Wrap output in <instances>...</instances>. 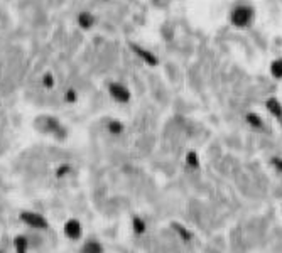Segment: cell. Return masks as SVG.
Returning <instances> with one entry per match:
<instances>
[{
	"label": "cell",
	"instance_id": "cell-1",
	"mask_svg": "<svg viewBox=\"0 0 282 253\" xmlns=\"http://www.w3.org/2000/svg\"><path fill=\"white\" fill-rule=\"evenodd\" d=\"M252 17H254V10L245 7V5H240L232 12L230 19H232V24L235 27H247L252 22Z\"/></svg>",
	"mask_w": 282,
	"mask_h": 253
},
{
	"label": "cell",
	"instance_id": "cell-2",
	"mask_svg": "<svg viewBox=\"0 0 282 253\" xmlns=\"http://www.w3.org/2000/svg\"><path fill=\"white\" fill-rule=\"evenodd\" d=\"M108 93L118 103H127L130 100V91L127 86L122 83H110L108 85Z\"/></svg>",
	"mask_w": 282,
	"mask_h": 253
},
{
	"label": "cell",
	"instance_id": "cell-3",
	"mask_svg": "<svg viewBox=\"0 0 282 253\" xmlns=\"http://www.w3.org/2000/svg\"><path fill=\"white\" fill-rule=\"evenodd\" d=\"M21 220L26 223L27 226L31 228H37V229H46L48 228V221L44 220V216H41L39 213H32V211H26L21 215Z\"/></svg>",
	"mask_w": 282,
	"mask_h": 253
},
{
	"label": "cell",
	"instance_id": "cell-4",
	"mask_svg": "<svg viewBox=\"0 0 282 253\" xmlns=\"http://www.w3.org/2000/svg\"><path fill=\"white\" fill-rule=\"evenodd\" d=\"M132 51L140 57V59L144 62H147V65H151V66H155L157 65V57H155L151 51H147V49H144L140 48V46H137V44H132Z\"/></svg>",
	"mask_w": 282,
	"mask_h": 253
},
{
	"label": "cell",
	"instance_id": "cell-5",
	"mask_svg": "<svg viewBox=\"0 0 282 253\" xmlns=\"http://www.w3.org/2000/svg\"><path fill=\"white\" fill-rule=\"evenodd\" d=\"M65 235L68 238H71V240H76L82 237V223L76 221V220H70V221H66V225H65Z\"/></svg>",
	"mask_w": 282,
	"mask_h": 253
},
{
	"label": "cell",
	"instance_id": "cell-6",
	"mask_svg": "<svg viewBox=\"0 0 282 253\" xmlns=\"http://www.w3.org/2000/svg\"><path fill=\"white\" fill-rule=\"evenodd\" d=\"M78 26L82 29H85V31H88V29H91L95 26V17L91 15L90 12L78 14Z\"/></svg>",
	"mask_w": 282,
	"mask_h": 253
},
{
	"label": "cell",
	"instance_id": "cell-7",
	"mask_svg": "<svg viewBox=\"0 0 282 253\" xmlns=\"http://www.w3.org/2000/svg\"><path fill=\"white\" fill-rule=\"evenodd\" d=\"M266 107H267V110L274 115L275 118H279V120H282V107H280V103L275 100V98H270V100H267V103H266Z\"/></svg>",
	"mask_w": 282,
	"mask_h": 253
},
{
	"label": "cell",
	"instance_id": "cell-8",
	"mask_svg": "<svg viewBox=\"0 0 282 253\" xmlns=\"http://www.w3.org/2000/svg\"><path fill=\"white\" fill-rule=\"evenodd\" d=\"M14 246L17 253H26L27 251V238L26 237H17L14 240Z\"/></svg>",
	"mask_w": 282,
	"mask_h": 253
},
{
	"label": "cell",
	"instance_id": "cell-9",
	"mask_svg": "<svg viewBox=\"0 0 282 253\" xmlns=\"http://www.w3.org/2000/svg\"><path fill=\"white\" fill-rule=\"evenodd\" d=\"M83 253H103L100 243H96V241H88L85 246H83Z\"/></svg>",
	"mask_w": 282,
	"mask_h": 253
},
{
	"label": "cell",
	"instance_id": "cell-10",
	"mask_svg": "<svg viewBox=\"0 0 282 253\" xmlns=\"http://www.w3.org/2000/svg\"><path fill=\"white\" fill-rule=\"evenodd\" d=\"M41 83H43V86L46 90H51L54 86V83H56V79H54V76L51 73H46L44 76L41 78Z\"/></svg>",
	"mask_w": 282,
	"mask_h": 253
},
{
	"label": "cell",
	"instance_id": "cell-11",
	"mask_svg": "<svg viewBox=\"0 0 282 253\" xmlns=\"http://www.w3.org/2000/svg\"><path fill=\"white\" fill-rule=\"evenodd\" d=\"M270 73L274 74V78H282V61H274L270 66Z\"/></svg>",
	"mask_w": 282,
	"mask_h": 253
},
{
	"label": "cell",
	"instance_id": "cell-12",
	"mask_svg": "<svg viewBox=\"0 0 282 253\" xmlns=\"http://www.w3.org/2000/svg\"><path fill=\"white\" fill-rule=\"evenodd\" d=\"M247 122H249L252 126H257V129H260L262 126V120L257 117V115H254V113H249L247 115Z\"/></svg>",
	"mask_w": 282,
	"mask_h": 253
},
{
	"label": "cell",
	"instance_id": "cell-13",
	"mask_svg": "<svg viewBox=\"0 0 282 253\" xmlns=\"http://www.w3.org/2000/svg\"><path fill=\"white\" fill-rule=\"evenodd\" d=\"M122 130H124V125L120 123V122H110L108 123V132H112V134H122Z\"/></svg>",
	"mask_w": 282,
	"mask_h": 253
},
{
	"label": "cell",
	"instance_id": "cell-14",
	"mask_svg": "<svg viewBox=\"0 0 282 253\" xmlns=\"http://www.w3.org/2000/svg\"><path fill=\"white\" fill-rule=\"evenodd\" d=\"M186 160H188V164L191 165V167H194V169H196L198 165H199V162H198V155L194 154V152H189L188 157H186Z\"/></svg>",
	"mask_w": 282,
	"mask_h": 253
},
{
	"label": "cell",
	"instance_id": "cell-15",
	"mask_svg": "<svg viewBox=\"0 0 282 253\" xmlns=\"http://www.w3.org/2000/svg\"><path fill=\"white\" fill-rule=\"evenodd\" d=\"M134 229L137 233H144L146 231V223L139 220V218H134Z\"/></svg>",
	"mask_w": 282,
	"mask_h": 253
},
{
	"label": "cell",
	"instance_id": "cell-16",
	"mask_svg": "<svg viewBox=\"0 0 282 253\" xmlns=\"http://www.w3.org/2000/svg\"><path fill=\"white\" fill-rule=\"evenodd\" d=\"M76 98H78V96H76V91H74V90H66L65 91V100L68 103H74V101H76Z\"/></svg>",
	"mask_w": 282,
	"mask_h": 253
},
{
	"label": "cell",
	"instance_id": "cell-17",
	"mask_svg": "<svg viewBox=\"0 0 282 253\" xmlns=\"http://www.w3.org/2000/svg\"><path fill=\"white\" fill-rule=\"evenodd\" d=\"M176 229H177V231H179V233H181V237H183L184 240H186V241L189 240V233H188V231H186V229H184L183 226H179V225H176Z\"/></svg>",
	"mask_w": 282,
	"mask_h": 253
},
{
	"label": "cell",
	"instance_id": "cell-18",
	"mask_svg": "<svg viewBox=\"0 0 282 253\" xmlns=\"http://www.w3.org/2000/svg\"><path fill=\"white\" fill-rule=\"evenodd\" d=\"M272 164L277 167V171H280L282 172V160L280 159H272Z\"/></svg>",
	"mask_w": 282,
	"mask_h": 253
},
{
	"label": "cell",
	"instance_id": "cell-19",
	"mask_svg": "<svg viewBox=\"0 0 282 253\" xmlns=\"http://www.w3.org/2000/svg\"><path fill=\"white\" fill-rule=\"evenodd\" d=\"M68 171H70V167H68V165H63V167L59 169V172H57V174H59V176H65V174H68Z\"/></svg>",
	"mask_w": 282,
	"mask_h": 253
}]
</instances>
